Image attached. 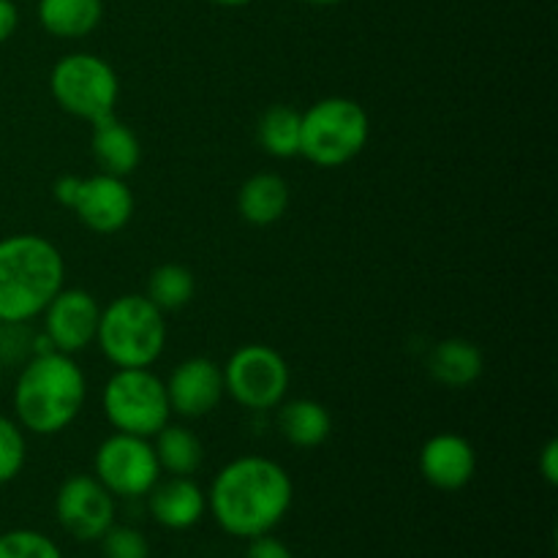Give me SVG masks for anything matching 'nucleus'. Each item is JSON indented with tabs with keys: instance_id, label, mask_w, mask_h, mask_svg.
<instances>
[{
	"instance_id": "16",
	"label": "nucleus",
	"mask_w": 558,
	"mask_h": 558,
	"mask_svg": "<svg viewBox=\"0 0 558 558\" xmlns=\"http://www.w3.org/2000/svg\"><path fill=\"white\" fill-rule=\"evenodd\" d=\"M90 153L98 169L118 178H129L142 163V142L134 129L118 120V114L90 123Z\"/></svg>"
},
{
	"instance_id": "25",
	"label": "nucleus",
	"mask_w": 558,
	"mask_h": 558,
	"mask_svg": "<svg viewBox=\"0 0 558 558\" xmlns=\"http://www.w3.org/2000/svg\"><path fill=\"white\" fill-rule=\"evenodd\" d=\"M0 558H63L52 537L33 529H11L0 534Z\"/></svg>"
},
{
	"instance_id": "3",
	"label": "nucleus",
	"mask_w": 558,
	"mask_h": 558,
	"mask_svg": "<svg viewBox=\"0 0 558 558\" xmlns=\"http://www.w3.org/2000/svg\"><path fill=\"white\" fill-rule=\"evenodd\" d=\"M65 287V259L52 240L22 232L0 240V325H25Z\"/></svg>"
},
{
	"instance_id": "15",
	"label": "nucleus",
	"mask_w": 558,
	"mask_h": 558,
	"mask_svg": "<svg viewBox=\"0 0 558 558\" xmlns=\"http://www.w3.org/2000/svg\"><path fill=\"white\" fill-rule=\"evenodd\" d=\"M147 510L158 526L169 532H189L205 518L207 494L191 477L158 480L147 494Z\"/></svg>"
},
{
	"instance_id": "31",
	"label": "nucleus",
	"mask_w": 558,
	"mask_h": 558,
	"mask_svg": "<svg viewBox=\"0 0 558 558\" xmlns=\"http://www.w3.org/2000/svg\"><path fill=\"white\" fill-rule=\"evenodd\" d=\"M303 3H311V5H336V3H343V0H303Z\"/></svg>"
},
{
	"instance_id": "10",
	"label": "nucleus",
	"mask_w": 558,
	"mask_h": 558,
	"mask_svg": "<svg viewBox=\"0 0 558 558\" xmlns=\"http://www.w3.org/2000/svg\"><path fill=\"white\" fill-rule=\"evenodd\" d=\"M161 474L153 441L142 436L114 430L96 447V456H93V477L114 499H142L150 494Z\"/></svg>"
},
{
	"instance_id": "4",
	"label": "nucleus",
	"mask_w": 558,
	"mask_h": 558,
	"mask_svg": "<svg viewBox=\"0 0 558 558\" xmlns=\"http://www.w3.org/2000/svg\"><path fill=\"white\" fill-rule=\"evenodd\" d=\"M167 314L147 294H120L98 316L96 347L114 368H153L167 349Z\"/></svg>"
},
{
	"instance_id": "2",
	"label": "nucleus",
	"mask_w": 558,
	"mask_h": 558,
	"mask_svg": "<svg viewBox=\"0 0 558 558\" xmlns=\"http://www.w3.org/2000/svg\"><path fill=\"white\" fill-rule=\"evenodd\" d=\"M14 420L33 436H58L82 414L87 376L71 354H33L16 376Z\"/></svg>"
},
{
	"instance_id": "6",
	"label": "nucleus",
	"mask_w": 558,
	"mask_h": 558,
	"mask_svg": "<svg viewBox=\"0 0 558 558\" xmlns=\"http://www.w3.org/2000/svg\"><path fill=\"white\" fill-rule=\"evenodd\" d=\"M104 417L118 434L153 439L172 420L167 385L150 368H114L101 392Z\"/></svg>"
},
{
	"instance_id": "1",
	"label": "nucleus",
	"mask_w": 558,
	"mask_h": 558,
	"mask_svg": "<svg viewBox=\"0 0 558 558\" xmlns=\"http://www.w3.org/2000/svg\"><path fill=\"white\" fill-rule=\"evenodd\" d=\"M294 501L287 469L265 456H240L218 469L207 494V510L221 532L238 539L272 534Z\"/></svg>"
},
{
	"instance_id": "29",
	"label": "nucleus",
	"mask_w": 558,
	"mask_h": 558,
	"mask_svg": "<svg viewBox=\"0 0 558 558\" xmlns=\"http://www.w3.org/2000/svg\"><path fill=\"white\" fill-rule=\"evenodd\" d=\"M20 27V9L14 0H0V44L9 41Z\"/></svg>"
},
{
	"instance_id": "27",
	"label": "nucleus",
	"mask_w": 558,
	"mask_h": 558,
	"mask_svg": "<svg viewBox=\"0 0 558 558\" xmlns=\"http://www.w3.org/2000/svg\"><path fill=\"white\" fill-rule=\"evenodd\" d=\"M245 558H294V554L283 539L272 537V534H262V537L248 539Z\"/></svg>"
},
{
	"instance_id": "14",
	"label": "nucleus",
	"mask_w": 558,
	"mask_h": 558,
	"mask_svg": "<svg viewBox=\"0 0 558 558\" xmlns=\"http://www.w3.org/2000/svg\"><path fill=\"white\" fill-rule=\"evenodd\" d=\"M420 474L436 490H463L477 474V450L472 441L452 430L434 434L417 456Z\"/></svg>"
},
{
	"instance_id": "30",
	"label": "nucleus",
	"mask_w": 558,
	"mask_h": 558,
	"mask_svg": "<svg viewBox=\"0 0 558 558\" xmlns=\"http://www.w3.org/2000/svg\"><path fill=\"white\" fill-rule=\"evenodd\" d=\"M210 3L223 5V9H243V5L254 3V0H210Z\"/></svg>"
},
{
	"instance_id": "23",
	"label": "nucleus",
	"mask_w": 558,
	"mask_h": 558,
	"mask_svg": "<svg viewBox=\"0 0 558 558\" xmlns=\"http://www.w3.org/2000/svg\"><path fill=\"white\" fill-rule=\"evenodd\" d=\"M196 292V278L194 272L185 265L178 262H163L147 278V300H150L156 308H161L163 314H172V311L185 308V305L194 300Z\"/></svg>"
},
{
	"instance_id": "17",
	"label": "nucleus",
	"mask_w": 558,
	"mask_h": 558,
	"mask_svg": "<svg viewBox=\"0 0 558 558\" xmlns=\"http://www.w3.org/2000/svg\"><path fill=\"white\" fill-rule=\"evenodd\" d=\"M289 183L276 172H256L240 185L238 210L251 227H272L289 210Z\"/></svg>"
},
{
	"instance_id": "11",
	"label": "nucleus",
	"mask_w": 558,
	"mask_h": 558,
	"mask_svg": "<svg viewBox=\"0 0 558 558\" xmlns=\"http://www.w3.org/2000/svg\"><path fill=\"white\" fill-rule=\"evenodd\" d=\"M54 518L80 543H98L114 523V496L93 474H71L54 494Z\"/></svg>"
},
{
	"instance_id": "9",
	"label": "nucleus",
	"mask_w": 558,
	"mask_h": 558,
	"mask_svg": "<svg viewBox=\"0 0 558 558\" xmlns=\"http://www.w3.org/2000/svg\"><path fill=\"white\" fill-rule=\"evenodd\" d=\"M52 196L63 207H69L82 227L96 234H118L134 218V191L118 174L98 172L90 178L80 174H63L54 180Z\"/></svg>"
},
{
	"instance_id": "22",
	"label": "nucleus",
	"mask_w": 558,
	"mask_h": 558,
	"mask_svg": "<svg viewBox=\"0 0 558 558\" xmlns=\"http://www.w3.org/2000/svg\"><path fill=\"white\" fill-rule=\"evenodd\" d=\"M259 147L272 158L300 156V112L289 104H272L256 123Z\"/></svg>"
},
{
	"instance_id": "24",
	"label": "nucleus",
	"mask_w": 558,
	"mask_h": 558,
	"mask_svg": "<svg viewBox=\"0 0 558 558\" xmlns=\"http://www.w3.org/2000/svg\"><path fill=\"white\" fill-rule=\"evenodd\" d=\"M27 439L16 420L0 414V485H9L25 469Z\"/></svg>"
},
{
	"instance_id": "12",
	"label": "nucleus",
	"mask_w": 558,
	"mask_h": 558,
	"mask_svg": "<svg viewBox=\"0 0 558 558\" xmlns=\"http://www.w3.org/2000/svg\"><path fill=\"white\" fill-rule=\"evenodd\" d=\"M44 332L49 347L63 354H80L96 343L101 303L87 289H60L44 308Z\"/></svg>"
},
{
	"instance_id": "13",
	"label": "nucleus",
	"mask_w": 558,
	"mask_h": 558,
	"mask_svg": "<svg viewBox=\"0 0 558 558\" xmlns=\"http://www.w3.org/2000/svg\"><path fill=\"white\" fill-rule=\"evenodd\" d=\"M167 398L172 414L183 420H199L216 412L223 392V371L210 357H189L169 374Z\"/></svg>"
},
{
	"instance_id": "19",
	"label": "nucleus",
	"mask_w": 558,
	"mask_h": 558,
	"mask_svg": "<svg viewBox=\"0 0 558 558\" xmlns=\"http://www.w3.org/2000/svg\"><path fill=\"white\" fill-rule=\"evenodd\" d=\"M483 352L466 338H445L428 352V374L452 390L472 387L483 376Z\"/></svg>"
},
{
	"instance_id": "5",
	"label": "nucleus",
	"mask_w": 558,
	"mask_h": 558,
	"mask_svg": "<svg viewBox=\"0 0 558 558\" xmlns=\"http://www.w3.org/2000/svg\"><path fill=\"white\" fill-rule=\"evenodd\" d=\"M368 136L371 118L354 98L327 96L300 112V156L314 167H343L365 150Z\"/></svg>"
},
{
	"instance_id": "8",
	"label": "nucleus",
	"mask_w": 558,
	"mask_h": 558,
	"mask_svg": "<svg viewBox=\"0 0 558 558\" xmlns=\"http://www.w3.org/2000/svg\"><path fill=\"white\" fill-rule=\"evenodd\" d=\"M223 371V392L248 412H270L287 401L292 371L267 343H243L229 354Z\"/></svg>"
},
{
	"instance_id": "21",
	"label": "nucleus",
	"mask_w": 558,
	"mask_h": 558,
	"mask_svg": "<svg viewBox=\"0 0 558 558\" xmlns=\"http://www.w3.org/2000/svg\"><path fill=\"white\" fill-rule=\"evenodd\" d=\"M150 441L161 472L172 474V477H191L199 472L202 461H205V445L185 425L167 423Z\"/></svg>"
},
{
	"instance_id": "28",
	"label": "nucleus",
	"mask_w": 558,
	"mask_h": 558,
	"mask_svg": "<svg viewBox=\"0 0 558 558\" xmlns=\"http://www.w3.org/2000/svg\"><path fill=\"white\" fill-rule=\"evenodd\" d=\"M537 469H539V474H543L545 483H548V485L558 483V441L556 439H550L548 445L543 447V452H539Z\"/></svg>"
},
{
	"instance_id": "7",
	"label": "nucleus",
	"mask_w": 558,
	"mask_h": 558,
	"mask_svg": "<svg viewBox=\"0 0 558 558\" xmlns=\"http://www.w3.org/2000/svg\"><path fill=\"white\" fill-rule=\"evenodd\" d=\"M49 93L63 112L96 123L114 114L120 98L118 71L93 52H69L49 71Z\"/></svg>"
},
{
	"instance_id": "26",
	"label": "nucleus",
	"mask_w": 558,
	"mask_h": 558,
	"mask_svg": "<svg viewBox=\"0 0 558 558\" xmlns=\"http://www.w3.org/2000/svg\"><path fill=\"white\" fill-rule=\"evenodd\" d=\"M104 558H150V543L145 534L134 526H118L112 523L101 537Z\"/></svg>"
},
{
	"instance_id": "18",
	"label": "nucleus",
	"mask_w": 558,
	"mask_h": 558,
	"mask_svg": "<svg viewBox=\"0 0 558 558\" xmlns=\"http://www.w3.org/2000/svg\"><path fill=\"white\" fill-rule=\"evenodd\" d=\"M278 430L283 439L298 450H314L322 447L332 434V417L325 403L314 398H294L278 407Z\"/></svg>"
},
{
	"instance_id": "20",
	"label": "nucleus",
	"mask_w": 558,
	"mask_h": 558,
	"mask_svg": "<svg viewBox=\"0 0 558 558\" xmlns=\"http://www.w3.org/2000/svg\"><path fill=\"white\" fill-rule=\"evenodd\" d=\"M104 0H38V22L63 41L85 38L101 25Z\"/></svg>"
}]
</instances>
